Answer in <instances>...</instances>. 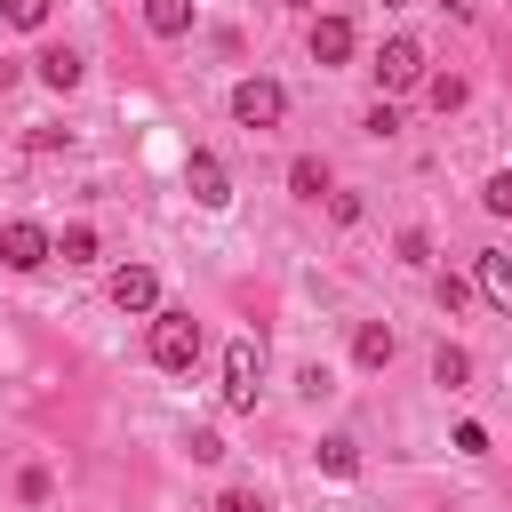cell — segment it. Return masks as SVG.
<instances>
[{
  "label": "cell",
  "instance_id": "24",
  "mask_svg": "<svg viewBox=\"0 0 512 512\" xmlns=\"http://www.w3.org/2000/svg\"><path fill=\"white\" fill-rule=\"evenodd\" d=\"M184 448H192V464H216V456H224V440H216V432H192Z\"/></svg>",
  "mask_w": 512,
  "mask_h": 512
},
{
  "label": "cell",
  "instance_id": "7",
  "mask_svg": "<svg viewBox=\"0 0 512 512\" xmlns=\"http://www.w3.org/2000/svg\"><path fill=\"white\" fill-rule=\"evenodd\" d=\"M112 304H120V312H152V304H160L152 264H120V272H112Z\"/></svg>",
  "mask_w": 512,
  "mask_h": 512
},
{
  "label": "cell",
  "instance_id": "6",
  "mask_svg": "<svg viewBox=\"0 0 512 512\" xmlns=\"http://www.w3.org/2000/svg\"><path fill=\"white\" fill-rule=\"evenodd\" d=\"M184 184H192V200H200V208H224V200H232V176H224V160H216V152H192V160H184Z\"/></svg>",
  "mask_w": 512,
  "mask_h": 512
},
{
  "label": "cell",
  "instance_id": "8",
  "mask_svg": "<svg viewBox=\"0 0 512 512\" xmlns=\"http://www.w3.org/2000/svg\"><path fill=\"white\" fill-rule=\"evenodd\" d=\"M392 352H400V336H392L384 320H360V328H352V360H360V368H392Z\"/></svg>",
  "mask_w": 512,
  "mask_h": 512
},
{
  "label": "cell",
  "instance_id": "13",
  "mask_svg": "<svg viewBox=\"0 0 512 512\" xmlns=\"http://www.w3.org/2000/svg\"><path fill=\"white\" fill-rule=\"evenodd\" d=\"M320 472L352 480V472H360V440H352V432H328V440H320Z\"/></svg>",
  "mask_w": 512,
  "mask_h": 512
},
{
  "label": "cell",
  "instance_id": "14",
  "mask_svg": "<svg viewBox=\"0 0 512 512\" xmlns=\"http://www.w3.org/2000/svg\"><path fill=\"white\" fill-rule=\"evenodd\" d=\"M288 192H296V200H320V192H328V168H320L312 152H304V160H288Z\"/></svg>",
  "mask_w": 512,
  "mask_h": 512
},
{
  "label": "cell",
  "instance_id": "23",
  "mask_svg": "<svg viewBox=\"0 0 512 512\" xmlns=\"http://www.w3.org/2000/svg\"><path fill=\"white\" fill-rule=\"evenodd\" d=\"M360 128H368V136H392V128H400V112H392V104H368V120H360Z\"/></svg>",
  "mask_w": 512,
  "mask_h": 512
},
{
  "label": "cell",
  "instance_id": "18",
  "mask_svg": "<svg viewBox=\"0 0 512 512\" xmlns=\"http://www.w3.org/2000/svg\"><path fill=\"white\" fill-rule=\"evenodd\" d=\"M0 16H8L16 32H40V24H48V0H0Z\"/></svg>",
  "mask_w": 512,
  "mask_h": 512
},
{
  "label": "cell",
  "instance_id": "9",
  "mask_svg": "<svg viewBox=\"0 0 512 512\" xmlns=\"http://www.w3.org/2000/svg\"><path fill=\"white\" fill-rule=\"evenodd\" d=\"M352 56V16H320L312 24V64H344Z\"/></svg>",
  "mask_w": 512,
  "mask_h": 512
},
{
  "label": "cell",
  "instance_id": "19",
  "mask_svg": "<svg viewBox=\"0 0 512 512\" xmlns=\"http://www.w3.org/2000/svg\"><path fill=\"white\" fill-rule=\"evenodd\" d=\"M56 256H64V264H88V256H96V232H88V224H72V232L56 240Z\"/></svg>",
  "mask_w": 512,
  "mask_h": 512
},
{
  "label": "cell",
  "instance_id": "10",
  "mask_svg": "<svg viewBox=\"0 0 512 512\" xmlns=\"http://www.w3.org/2000/svg\"><path fill=\"white\" fill-rule=\"evenodd\" d=\"M32 64H40V80H48L56 96H64V88H80V72H88V64H80V48H40Z\"/></svg>",
  "mask_w": 512,
  "mask_h": 512
},
{
  "label": "cell",
  "instance_id": "21",
  "mask_svg": "<svg viewBox=\"0 0 512 512\" xmlns=\"http://www.w3.org/2000/svg\"><path fill=\"white\" fill-rule=\"evenodd\" d=\"M432 296H440V312H464V304H472V288H464L456 272H440V288H432Z\"/></svg>",
  "mask_w": 512,
  "mask_h": 512
},
{
  "label": "cell",
  "instance_id": "11",
  "mask_svg": "<svg viewBox=\"0 0 512 512\" xmlns=\"http://www.w3.org/2000/svg\"><path fill=\"white\" fill-rule=\"evenodd\" d=\"M480 296H488L496 312H512V256H496V248L480 256Z\"/></svg>",
  "mask_w": 512,
  "mask_h": 512
},
{
  "label": "cell",
  "instance_id": "16",
  "mask_svg": "<svg viewBox=\"0 0 512 512\" xmlns=\"http://www.w3.org/2000/svg\"><path fill=\"white\" fill-rule=\"evenodd\" d=\"M424 96H432V112H456V104H464L472 88H464V72H440V80H432Z\"/></svg>",
  "mask_w": 512,
  "mask_h": 512
},
{
  "label": "cell",
  "instance_id": "3",
  "mask_svg": "<svg viewBox=\"0 0 512 512\" xmlns=\"http://www.w3.org/2000/svg\"><path fill=\"white\" fill-rule=\"evenodd\" d=\"M256 376H264V352L248 336L224 344V408H256Z\"/></svg>",
  "mask_w": 512,
  "mask_h": 512
},
{
  "label": "cell",
  "instance_id": "12",
  "mask_svg": "<svg viewBox=\"0 0 512 512\" xmlns=\"http://www.w3.org/2000/svg\"><path fill=\"white\" fill-rule=\"evenodd\" d=\"M144 24H152L160 40H184V32H192V0H144Z\"/></svg>",
  "mask_w": 512,
  "mask_h": 512
},
{
  "label": "cell",
  "instance_id": "20",
  "mask_svg": "<svg viewBox=\"0 0 512 512\" xmlns=\"http://www.w3.org/2000/svg\"><path fill=\"white\" fill-rule=\"evenodd\" d=\"M48 488H56V480H48V464H24V480H16V496H24V504H48Z\"/></svg>",
  "mask_w": 512,
  "mask_h": 512
},
{
  "label": "cell",
  "instance_id": "22",
  "mask_svg": "<svg viewBox=\"0 0 512 512\" xmlns=\"http://www.w3.org/2000/svg\"><path fill=\"white\" fill-rule=\"evenodd\" d=\"M208 512H264V496H248V488H224Z\"/></svg>",
  "mask_w": 512,
  "mask_h": 512
},
{
  "label": "cell",
  "instance_id": "15",
  "mask_svg": "<svg viewBox=\"0 0 512 512\" xmlns=\"http://www.w3.org/2000/svg\"><path fill=\"white\" fill-rule=\"evenodd\" d=\"M464 376H472V360H464L456 344H440V352H432V384H448V392H456Z\"/></svg>",
  "mask_w": 512,
  "mask_h": 512
},
{
  "label": "cell",
  "instance_id": "1",
  "mask_svg": "<svg viewBox=\"0 0 512 512\" xmlns=\"http://www.w3.org/2000/svg\"><path fill=\"white\" fill-rule=\"evenodd\" d=\"M192 360H200V320L192 312H152V368L184 376Z\"/></svg>",
  "mask_w": 512,
  "mask_h": 512
},
{
  "label": "cell",
  "instance_id": "4",
  "mask_svg": "<svg viewBox=\"0 0 512 512\" xmlns=\"http://www.w3.org/2000/svg\"><path fill=\"white\" fill-rule=\"evenodd\" d=\"M48 256H56V240H48L40 224H24V216L0 224V264H8V272H40Z\"/></svg>",
  "mask_w": 512,
  "mask_h": 512
},
{
  "label": "cell",
  "instance_id": "5",
  "mask_svg": "<svg viewBox=\"0 0 512 512\" xmlns=\"http://www.w3.org/2000/svg\"><path fill=\"white\" fill-rule=\"evenodd\" d=\"M416 80H424V48H416L408 32L384 40V48H376V88H416Z\"/></svg>",
  "mask_w": 512,
  "mask_h": 512
},
{
  "label": "cell",
  "instance_id": "2",
  "mask_svg": "<svg viewBox=\"0 0 512 512\" xmlns=\"http://www.w3.org/2000/svg\"><path fill=\"white\" fill-rule=\"evenodd\" d=\"M280 112H288V88L280 80H240L232 88V120L240 128H280Z\"/></svg>",
  "mask_w": 512,
  "mask_h": 512
},
{
  "label": "cell",
  "instance_id": "26",
  "mask_svg": "<svg viewBox=\"0 0 512 512\" xmlns=\"http://www.w3.org/2000/svg\"><path fill=\"white\" fill-rule=\"evenodd\" d=\"M296 8H312V0H296Z\"/></svg>",
  "mask_w": 512,
  "mask_h": 512
},
{
  "label": "cell",
  "instance_id": "17",
  "mask_svg": "<svg viewBox=\"0 0 512 512\" xmlns=\"http://www.w3.org/2000/svg\"><path fill=\"white\" fill-rule=\"evenodd\" d=\"M480 208H488V216H512V168H496V176L480 184Z\"/></svg>",
  "mask_w": 512,
  "mask_h": 512
},
{
  "label": "cell",
  "instance_id": "25",
  "mask_svg": "<svg viewBox=\"0 0 512 512\" xmlns=\"http://www.w3.org/2000/svg\"><path fill=\"white\" fill-rule=\"evenodd\" d=\"M384 8H408V0H384Z\"/></svg>",
  "mask_w": 512,
  "mask_h": 512
}]
</instances>
